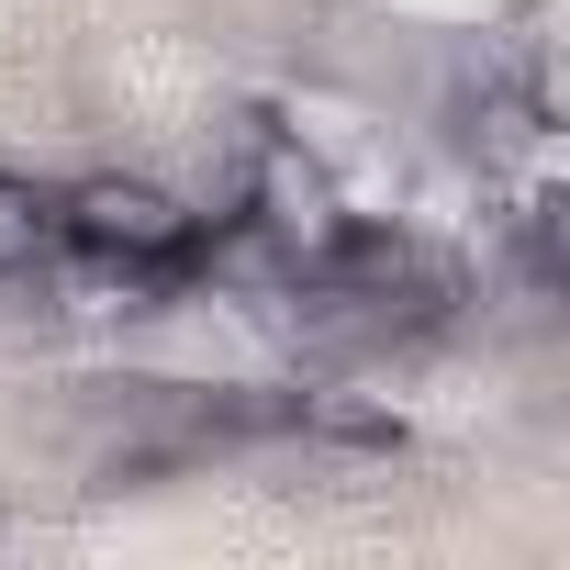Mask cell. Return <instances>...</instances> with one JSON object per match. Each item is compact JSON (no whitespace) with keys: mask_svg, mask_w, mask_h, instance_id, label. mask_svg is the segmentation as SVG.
Here are the masks:
<instances>
[{"mask_svg":"<svg viewBox=\"0 0 570 570\" xmlns=\"http://www.w3.org/2000/svg\"><path fill=\"white\" fill-rule=\"evenodd\" d=\"M235 213H246V235L268 246V257H292V268H325L358 224H347V190H336V168L314 157V146H292V135H246V157H235Z\"/></svg>","mask_w":570,"mask_h":570,"instance_id":"7a4b0ae2","label":"cell"},{"mask_svg":"<svg viewBox=\"0 0 570 570\" xmlns=\"http://www.w3.org/2000/svg\"><path fill=\"white\" fill-rule=\"evenodd\" d=\"M46 246V202H35V179H12V168H0V268H12V257H35Z\"/></svg>","mask_w":570,"mask_h":570,"instance_id":"277c9868","label":"cell"},{"mask_svg":"<svg viewBox=\"0 0 570 570\" xmlns=\"http://www.w3.org/2000/svg\"><path fill=\"white\" fill-rule=\"evenodd\" d=\"M46 235H57V246H90V257H124V268H146V279H168V268L202 257V213H190L168 179H146V168H90V179H68V190L46 202Z\"/></svg>","mask_w":570,"mask_h":570,"instance_id":"6da1fadb","label":"cell"},{"mask_svg":"<svg viewBox=\"0 0 570 570\" xmlns=\"http://www.w3.org/2000/svg\"><path fill=\"white\" fill-rule=\"evenodd\" d=\"M268 124L292 135V146H314L325 168H347V157H370V146H381V112H370L358 90H325V79L279 90V101H268Z\"/></svg>","mask_w":570,"mask_h":570,"instance_id":"3957f363","label":"cell"}]
</instances>
